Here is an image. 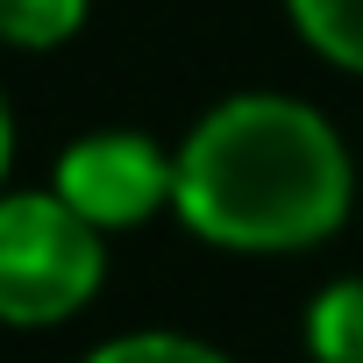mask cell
Returning a JSON list of instances; mask_svg holds the SVG:
<instances>
[{
  "label": "cell",
  "mask_w": 363,
  "mask_h": 363,
  "mask_svg": "<svg viewBox=\"0 0 363 363\" xmlns=\"http://www.w3.org/2000/svg\"><path fill=\"white\" fill-rule=\"evenodd\" d=\"M171 157L178 228L235 257H299L342 235L356 207L342 128L292 93H228L186 128Z\"/></svg>",
  "instance_id": "1"
},
{
  "label": "cell",
  "mask_w": 363,
  "mask_h": 363,
  "mask_svg": "<svg viewBox=\"0 0 363 363\" xmlns=\"http://www.w3.org/2000/svg\"><path fill=\"white\" fill-rule=\"evenodd\" d=\"M107 285V235L57 193H0V328H57Z\"/></svg>",
  "instance_id": "2"
},
{
  "label": "cell",
  "mask_w": 363,
  "mask_h": 363,
  "mask_svg": "<svg viewBox=\"0 0 363 363\" xmlns=\"http://www.w3.org/2000/svg\"><path fill=\"white\" fill-rule=\"evenodd\" d=\"M171 178H178V157L164 143H150L135 128H93V135L65 143L50 193L65 207H79L100 235H121V228H143L157 207H171Z\"/></svg>",
  "instance_id": "3"
},
{
  "label": "cell",
  "mask_w": 363,
  "mask_h": 363,
  "mask_svg": "<svg viewBox=\"0 0 363 363\" xmlns=\"http://www.w3.org/2000/svg\"><path fill=\"white\" fill-rule=\"evenodd\" d=\"M285 15L320 65L363 79V0H285Z\"/></svg>",
  "instance_id": "4"
},
{
  "label": "cell",
  "mask_w": 363,
  "mask_h": 363,
  "mask_svg": "<svg viewBox=\"0 0 363 363\" xmlns=\"http://www.w3.org/2000/svg\"><path fill=\"white\" fill-rule=\"evenodd\" d=\"M306 356L313 363H363V278H335L306 299Z\"/></svg>",
  "instance_id": "5"
},
{
  "label": "cell",
  "mask_w": 363,
  "mask_h": 363,
  "mask_svg": "<svg viewBox=\"0 0 363 363\" xmlns=\"http://www.w3.org/2000/svg\"><path fill=\"white\" fill-rule=\"evenodd\" d=\"M93 0H0V43L8 50H57L86 29Z\"/></svg>",
  "instance_id": "6"
},
{
  "label": "cell",
  "mask_w": 363,
  "mask_h": 363,
  "mask_svg": "<svg viewBox=\"0 0 363 363\" xmlns=\"http://www.w3.org/2000/svg\"><path fill=\"white\" fill-rule=\"evenodd\" d=\"M86 363H228L214 342H193V335H171V328H143V335H114L100 342Z\"/></svg>",
  "instance_id": "7"
},
{
  "label": "cell",
  "mask_w": 363,
  "mask_h": 363,
  "mask_svg": "<svg viewBox=\"0 0 363 363\" xmlns=\"http://www.w3.org/2000/svg\"><path fill=\"white\" fill-rule=\"evenodd\" d=\"M8 164H15V107L0 93V186H8Z\"/></svg>",
  "instance_id": "8"
}]
</instances>
